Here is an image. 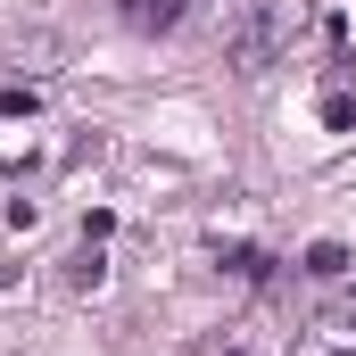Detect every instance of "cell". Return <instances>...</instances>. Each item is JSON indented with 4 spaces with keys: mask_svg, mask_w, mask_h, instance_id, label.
<instances>
[{
    "mask_svg": "<svg viewBox=\"0 0 356 356\" xmlns=\"http://www.w3.org/2000/svg\"><path fill=\"white\" fill-rule=\"evenodd\" d=\"M290 356H356V307H315Z\"/></svg>",
    "mask_w": 356,
    "mask_h": 356,
    "instance_id": "7a4b0ae2",
    "label": "cell"
},
{
    "mask_svg": "<svg viewBox=\"0 0 356 356\" xmlns=\"http://www.w3.org/2000/svg\"><path fill=\"white\" fill-rule=\"evenodd\" d=\"M298 33H307V0H241V17L224 25V58L232 75H266Z\"/></svg>",
    "mask_w": 356,
    "mask_h": 356,
    "instance_id": "6da1fadb",
    "label": "cell"
},
{
    "mask_svg": "<svg viewBox=\"0 0 356 356\" xmlns=\"http://www.w3.org/2000/svg\"><path fill=\"white\" fill-rule=\"evenodd\" d=\"M0 116H33V91H0Z\"/></svg>",
    "mask_w": 356,
    "mask_h": 356,
    "instance_id": "ba28073f",
    "label": "cell"
},
{
    "mask_svg": "<svg viewBox=\"0 0 356 356\" xmlns=\"http://www.w3.org/2000/svg\"><path fill=\"white\" fill-rule=\"evenodd\" d=\"M116 17L133 33H175L182 17H191V0H116Z\"/></svg>",
    "mask_w": 356,
    "mask_h": 356,
    "instance_id": "3957f363",
    "label": "cell"
},
{
    "mask_svg": "<svg viewBox=\"0 0 356 356\" xmlns=\"http://www.w3.org/2000/svg\"><path fill=\"white\" fill-rule=\"evenodd\" d=\"M216 257H224V273H232V282H249V290H266L273 273H282V266L266 257V249H249V241H224Z\"/></svg>",
    "mask_w": 356,
    "mask_h": 356,
    "instance_id": "277c9868",
    "label": "cell"
},
{
    "mask_svg": "<svg viewBox=\"0 0 356 356\" xmlns=\"http://www.w3.org/2000/svg\"><path fill=\"white\" fill-rule=\"evenodd\" d=\"M191 356H241V348H232V340H199Z\"/></svg>",
    "mask_w": 356,
    "mask_h": 356,
    "instance_id": "9c48e42d",
    "label": "cell"
},
{
    "mask_svg": "<svg viewBox=\"0 0 356 356\" xmlns=\"http://www.w3.org/2000/svg\"><path fill=\"white\" fill-rule=\"evenodd\" d=\"M323 124H332V133H356V108H348V91H323Z\"/></svg>",
    "mask_w": 356,
    "mask_h": 356,
    "instance_id": "52a82bcc",
    "label": "cell"
},
{
    "mask_svg": "<svg viewBox=\"0 0 356 356\" xmlns=\"http://www.w3.org/2000/svg\"><path fill=\"white\" fill-rule=\"evenodd\" d=\"M99 241H83V249H75V257H67V290H99Z\"/></svg>",
    "mask_w": 356,
    "mask_h": 356,
    "instance_id": "5b68a950",
    "label": "cell"
},
{
    "mask_svg": "<svg viewBox=\"0 0 356 356\" xmlns=\"http://www.w3.org/2000/svg\"><path fill=\"white\" fill-rule=\"evenodd\" d=\"M298 273H315V282H332V273H348V249H340V241H315Z\"/></svg>",
    "mask_w": 356,
    "mask_h": 356,
    "instance_id": "8992f818",
    "label": "cell"
}]
</instances>
